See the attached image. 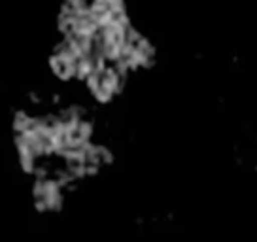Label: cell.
Listing matches in <instances>:
<instances>
[{
  "label": "cell",
  "mask_w": 257,
  "mask_h": 242,
  "mask_svg": "<svg viewBox=\"0 0 257 242\" xmlns=\"http://www.w3.org/2000/svg\"><path fill=\"white\" fill-rule=\"evenodd\" d=\"M89 12H91V17L95 19L96 27L127 23L123 0H95Z\"/></svg>",
  "instance_id": "obj_2"
},
{
  "label": "cell",
  "mask_w": 257,
  "mask_h": 242,
  "mask_svg": "<svg viewBox=\"0 0 257 242\" xmlns=\"http://www.w3.org/2000/svg\"><path fill=\"white\" fill-rule=\"evenodd\" d=\"M12 161L34 212L59 216L112 161L96 113L80 102L23 106L10 113Z\"/></svg>",
  "instance_id": "obj_1"
}]
</instances>
